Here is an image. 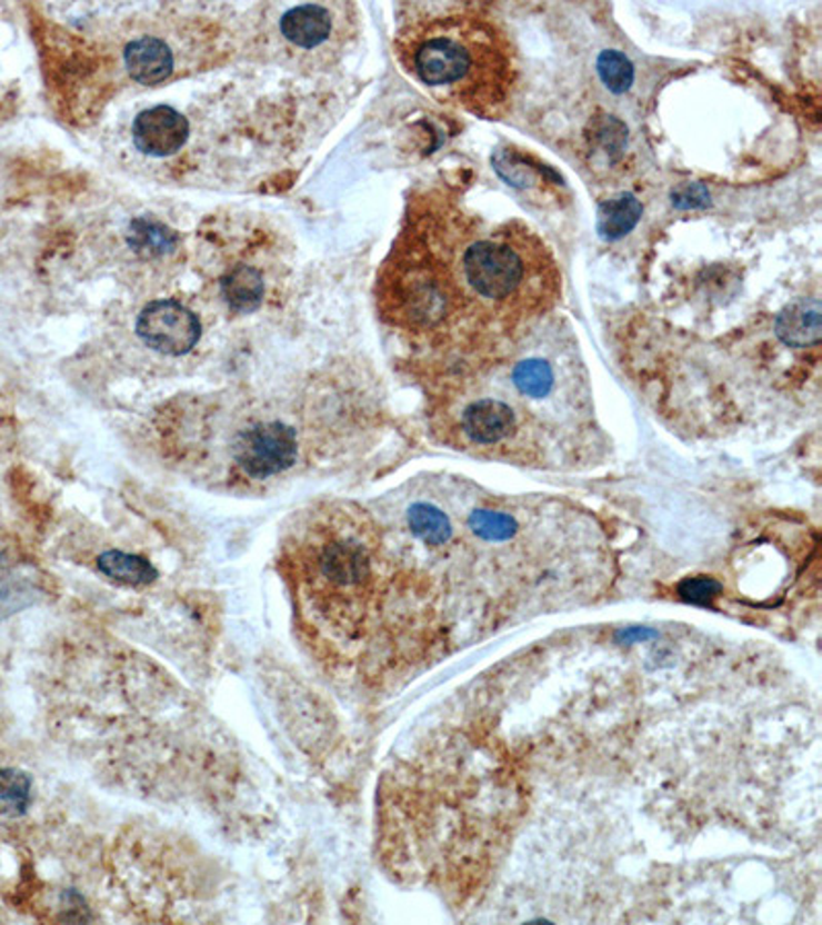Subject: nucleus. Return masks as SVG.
Masks as SVG:
<instances>
[{
	"label": "nucleus",
	"instance_id": "16",
	"mask_svg": "<svg viewBox=\"0 0 822 925\" xmlns=\"http://www.w3.org/2000/svg\"><path fill=\"white\" fill-rule=\"evenodd\" d=\"M14 568L0 559V619L31 605V588Z\"/></svg>",
	"mask_w": 822,
	"mask_h": 925
},
{
	"label": "nucleus",
	"instance_id": "10",
	"mask_svg": "<svg viewBox=\"0 0 822 925\" xmlns=\"http://www.w3.org/2000/svg\"><path fill=\"white\" fill-rule=\"evenodd\" d=\"M128 243L142 258H161L178 247V235L154 218H137L130 225Z\"/></svg>",
	"mask_w": 822,
	"mask_h": 925
},
{
	"label": "nucleus",
	"instance_id": "7",
	"mask_svg": "<svg viewBox=\"0 0 822 925\" xmlns=\"http://www.w3.org/2000/svg\"><path fill=\"white\" fill-rule=\"evenodd\" d=\"M778 336L788 346L806 348L821 340V302L798 300L778 317Z\"/></svg>",
	"mask_w": 822,
	"mask_h": 925
},
{
	"label": "nucleus",
	"instance_id": "13",
	"mask_svg": "<svg viewBox=\"0 0 822 925\" xmlns=\"http://www.w3.org/2000/svg\"><path fill=\"white\" fill-rule=\"evenodd\" d=\"M410 531L428 547H439L451 539L449 517L432 504H413L408 510Z\"/></svg>",
	"mask_w": 822,
	"mask_h": 925
},
{
	"label": "nucleus",
	"instance_id": "11",
	"mask_svg": "<svg viewBox=\"0 0 822 925\" xmlns=\"http://www.w3.org/2000/svg\"><path fill=\"white\" fill-rule=\"evenodd\" d=\"M644 208L631 193H621L613 200H607L599 208V232L604 239L615 241L625 237L642 218Z\"/></svg>",
	"mask_w": 822,
	"mask_h": 925
},
{
	"label": "nucleus",
	"instance_id": "4",
	"mask_svg": "<svg viewBox=\"0 0 822 925\" xmlns=\"http://www.w3.org/2000/svg\"><path fill=\"white\" fill-rule=\"evenodd\" d=\"M138 336L144 344L167 356L192 352L202 336L200 319L178 300H154L142 309L137 321Z\"/></svg>",
	"mask_w": 822,
	"mask_h": 925
},
{
	"label": "nucleus",
	"instance_id": "5",
	"mask_svg": "<svg viewBox=\"0 0 822 925\" xmlns=\"http://www.w3.org/2000/svg\"><path fill=\"white\" fill-rule=\"evenodd\" d=\"M190 135L188 120L169 106L144 109L134 120L138 150L151 157H169L178 152Z\"/></svg>",
	"mask_w": 822,
	"mask_h": 925
},
{
	"label": "nucleus",
	"instance_id": "14",
	"mask_svg": "<svg viewBox=\"0 0 822 925\" xmlns=\"http://www.w3.org/2000/svg\"><path fill=\"white\" fill-rule=\"evenodd\" d=\"M31 803V777L13 767L0 769V815L21 817Z\"/></svg>",
	"mask_w": 822,
	"mask_h": 925
},
{
	"label": "nucleus",
	"instance_id": "18",
	"mask_svg": "<svg viewBox=\"0 0 822 925\" xmlns=\"http://www.w3.org/2000/svg\"><path fill=\"white\" fill-rule=\"evenodd\" d=\"M720 583H715L713 578H689L683 585L679 586V595L689 603L695 605H712V600L718 597L720 593Z\"/></svg>",
	"mask_w": 822,
	"mask_h": 925
},
{
	"label": "nucleus",
	"instance_id": "12",
	"mask_svg": "<svg viewBox=\"0 0 822 925\" xmlns=\"http://www.w3.org/2000/svg\"><path fill=\"white\" fill-rule=\"evenodd\" d=\"M97 566L108 578L120 583V585H149L152 580H157V576H159V571L152 566L151 561H147L140 556H132V554L116 551V549L106 551L101 558L97 559Z\"/></svg>",
	"mask_w": 822,
	"mask_h": 925
},
{
	"label": "nucleus",
	"instance_id": "3",
	"mask_svg": "<svg viewBox=\"0 0 822 925\" xmlns=\"http://www.w3.org/2000/svg\"><path fill=\"white\" fill-rule=\"evenodd\" d=\"M297 432L282 422H260L234 440V463L251 479H268L297 461Z\"/></svg>",
	"mask_w": 822,
	"mask_h": 925
},
{
	"label": "nucleus",
	"instance_id": "2",
	"mask_svg": "<svg viewBox=\"0 0 822 925\" xmlns=\"http://www.w3.org/2000/svg\"><path fill=\"white\" fill-rule=\"evenodd\" d=\"M399 52L418 81L485 120L504 116L519 82L514 41L480 2L413 7Z\"/></svg>",
	"mask_w": 822,
	"mask_h": 925
},
{
	"label": "nucleus",
	"instance_id": "6",
	"mask_svg": "<svg viewBox=\"0 0 822 925\" xmlns=\"http://www.w3.org/2000/svg\"><path fill=\"white\" fill-rule=\"evenodd\" d=\"M128 74L140 84H159L167 81L173 70V56L167 43L157 38L130 41L123 52Z\"/></svg>",
	"mask_w": 822,
	"mask_h": 925
},
{
	"label": "nucleus",
	"instance_id": "17",
	"mask_svg": "<svg viewBox=\"0 0 822 925\" xmlns=\"http://www.w3.org/2000/svg\"><path fill=\"white\" fill-rule=\"evenodd\" d=\"M599 74L613 93H625L633 82V67L630 60L615 50H607L601 54Z\"/></svg>",
	"mask_w": 822,
	"mask_h": 925
},
{
	"label": "nucleus",
	"instance_id": "8",
	"mask_svg": "<svg viewBox=\"0 0 822 925\" xmlns=\"http://www.w3.org/2000/svg\"><path fill=\"white\" fill-rule=\"evenodd\" d=\"M282 33L299 48H317L331 33V17L328 9L319 4L294 7L282 17Z\"/></svg>",
	"mask_w": 822,
	"mask_h": 925
},
{
	"label": "nucleus",
	"instance_id": "9",
	"mask_svg": "<svg viewBox=\"0 0 822 925\" xmlns=\"http://www.w3.org/2000/svg\"><path fill=\"white\" fill-rule=\"evenodd\" d=\"M265 295V282L255 268L237 266L222 280V297L234 314H253Z\"/></svg>",
	"mask_w": 822,
	"mask_h": 925
},
{
	"label": "nucleus",
	"instance_id": "15",
	"mask_svg": "<svg viewBox=\"0 0 822 925\" xmlns=\"http://www.w3.org/2000/svg\"><path fill=\"white\" fill-rule=\"evenodd\" d=\"M469 527L483 541L502 544L519 533V523L512 515L498 510H475L469 515Z\"/></svg>",
	"mask_w": 822,
	"mask_h": 925
},
{
	"label": "nucleus",
	"instance_id": "1",
	"mask_svg": "<svg viewBox=\"0 0 822 925\" xmlns=\"http://www.w3.org/2000/svg\"><path fill=\"white\" fill-rule=\"evenodd\" d=\"M383 288L393 324L457 368L502 352L543 319L562 276L524 222L492 227L467 210L457 186H434L413 198Z\"/></svg>",
	"mask_w": 822,
	"mask_h": 925
}]
</instances>
